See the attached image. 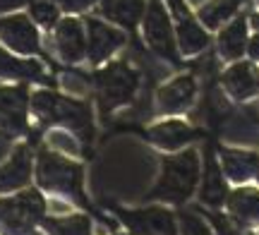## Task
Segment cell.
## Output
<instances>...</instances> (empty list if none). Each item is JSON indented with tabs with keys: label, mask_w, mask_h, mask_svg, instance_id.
I'll return each instance as SVG.
<instances>
[{
	"label": "cell",
	"mask_w": 259,
	"mask_h": 235,
	"mask_svg": "<svg viewBox=\"0 0 259 235\" xmlns=\"http://www.w3.org/2000/svg\"><path fill=\"white\" fill-rule=\"evenodd\" d=\"M257 84H259V79H257Z\"/></svg>",
	"instance_id": "cell-31"
},
{
	"label": "cell",
	"mask_w": 259,
	"mask_h": 235,
	"mask_svg": "<svg viewBox=\"0 0 259 235\" xmlns=\"http://www.w3.org/2000/svg\"><path fill=\"white\" fill-rule=\"evenodd\" d=\"M223 84L228 89V94L235 96V99H250L254 94L257 79H254L252 67L247 63H238L223 75Z\"/></svg>",
	"instance_id": "cell-22"
},
{
	"label": "cell",
	"mask_w": 259,
	"mask_h": 235,
	"mask_svg": "<svg viewBox=\"0 0 259 235\" xmlns=\"http://www.w3.org/2000/svg\"><path fill=\"white\" fill-rule=\"evenodd\" d=\"M247 51H250V56L254 58V60H259V34L247 41Z\"/></svg>",
	"instance_id": "cell-28"
},
{
	"label": "cell",
	"mask_w": 259,
	"mask_h": 235,
	"mask_svg": "<svg viewBox=\"0 0 259 235\" xmlns=\"http://www.w3.org/2000/svg\"><path fill=\"white\" fill-rule=\"evenodd\" d=\"M34 182L44 197H53L72 207H87L84 168L77 161L65 159L56 151H41L34 161Z\"/></svg>",
	"instance_id": "cell-1"
},
{
	"label": "cell",
	"mask_w": 259,
	"mask_h": 235,
	"mask_svg": "<svg viewBox=\"0 0 259 235\" xmlns=\"http://www.w3.org/2000/svg\"><path fill=\"white\" fill-rule=\"evenodd\" d=\"M41 230L46 235H92L94 226L87 214H70V216H44Z\"/></svg>",
	"instance_id": "cell-18"
},
{
	"label": "cell",
	"mask_w": 259,
	"mask_h": 235,
	"mask_svg": "<svg viewBox=\"0 0 259 235\" xmlns=\"http://www.w3.org/2000/svg\"><path fill=\"white\" fill-rule=\"evenodd\" d=\"M0 41H5V46L22 56H34L41 48L36 27L24 15H10V17L0 19Z\"/></svg>",
	"instance_id": "cell-9"
},
{
	"label": "cell",
	"mask_w": 259,
	"mask_h": 235,
	"mask_svg": "<svg viewBox=\"0 0 259 235\" xmlns=\"http://www.w3.org/2000/svg\"><path fill=\"white\" fill-rule=\"evenodd\" d=\"M144 38L156 53H161L168 60H178L170 17L161 0H149L144 8Z\"/></svg>",
	"instance_id": "cell-7"
},
{
	"label": "cell",
	"mask_w": 259,
	"mask_h": 235,
	"mask_svg": "<svg viewBox=\"0 0 259 235\" xmlns=\"http://www.w3.org/2000/svg\"><path fill=\"white\" fill-rule=\"evenodd\" d=\"M252 24H254V27L259 29V17H254V19H252Z\"/></svg>",
	"instance_id": "cell-29"
},
{
	"label": "cell",
	"mask_w": 259,
	"mask_h": 235,
	"mask_svg": "<svg viewBox=\"0 0 259 235\" xmlns=\"http://www.w3.org/2000/svg\"><path fill=\"white\" fill-rule=\"evenodd\" d=\"M87 53L92 58V63H101L106 58H111L118 48L125 43V34L118 29L103 24L99 19H87Z\"/></svg>",
	"instance_id": "cell-10"
},
{
	"label": "cell",
	"mask_w": 259,
	"mask_h": 235,
	"mask_svg": "<svg viewBox=\"0 0 259 235\" xmlns=\"http://www.w3.org/2000/svg\"><path fill=\"white\" fill-rule=\"evenodd\" d=\"M144 0H103L101 12L111 22H118L120 27L132 29L144 15Z\"/></svg>",
	"instance_id": "cell-20"
},
{
	"label": "cell",
	"mask_w": 259,
	"mask_h": 235,
	"mask_svg": "<svg viewBox=\"0 0 259 235\" xmlns=\"http://www.w3.org/2000/svg\"><path fill=\"white\" fill-rule=\"evenodd\" d=\"M226 197H228V192H226V182H223V170L209 156L206 159V168H204L202 187H199V199L204 204H209V207H221Z\"/></svg>",
	"instance_id": "cell-19"
},
{
	"label": "cell",
	"mask_w": 259,
	"mask_h": 235,
	"mask_svg": "<svg viewBox=\"0 0 259 235\" xmlns=\"http://www.w3.org/2000/svg\"><path fill=\"white\" fill-rule=\"evenodd\" d=\"M31 178H34L31 149L27 144H19L10 154V159L0 166V195H10V192H19V190L29 187Z\"/></svg>",
	"instance_id": "cell-8"
},
{
	"label": "cell",
	"mask_w": 259,
	"mask_h": 235,
	"mask_svg": "<svg viewBox=\"0 0 259 235\" xmlns=\"http://www.w3.org/2000/svg\"><path fill=\"white\" fill-rule=\"evenodd\" d=\"M199 178H202V161L194 149L166 156L161 163V175L156 185L149 192V199L163 204H183L194 195Z\"/></svg>",
	"instance_id": "cell-2"
},
{
	"label": "cell",
	"mask_w": 259,
	"mask_h": 235,
	"mask_svg": "<svg viewBox=\"0 0 259 235\" xmlns=\"http://www.w3.org/2000/svg\"><path fill=\"white\" fill-rule=\"evenodd\" d=\"M29 108L41 125H60V127L77 132L84 139L92 137V113L82 101L65 99L56 91L41 89L34 96H29Z\"/></svg>",
	"instance_id": "cell-3"
},
{
	"label": "cell",
	"mask_w": 259,
	"mask_h": 235,
	"mask_svg": "<svg viewBox=\"0 0 259 235\" xmlns=\"http://www.w3.org/2000/svg\"><path fill=\"white\" fill-rule=\"evenodd\" d=\"M56 48L65 63H79L87 53V36L79 19L67 17L56 24Z\"/></svg>",
	"instance_id": "cell-12"
},
{
	"label": "cell",
	"mask_w": 259,
	"mask_h": 235,
	"mask_svg": "<svg viewBox=\"0 0 259 235\" xmlns=\"http://www.w3.org/2000/svg\"><path fill=\"white\" fill-rule=\"evenodd\" d=\"M226 207L233 221L242 228H259V192L252 187H238L226 197Z\"/></svg>",
	"instance_id": "cell-14"
},
{
	"label": "cell",
	"mask_w": 259,
	"mask_h": 235,
	"mask_svg": "<svg viewBox=\"0 0 259 235\" xmlns=\"http://www.w3.org/2000/svg\"><path fill=\"white\" fill-rule=\"evenodd\" d=\"M46 216V197L36 187L0 197V235H36Z\"/></svg>",
	"instance_id": "cell-4"
},
{
	"label": "cell",
	"mask_w": 259,
	"mask_h": 235,
	"mask_svg": "<svg viewBox=\"0 0 259 235\" xmlns=\"http://www.w3.org/2000/svg\"><path fill=\"white\" fill-rule=\"evenodd\" d=\"M194 94H197V84L192 77H176L173 82L158 89V111L161 113H180L192 106Z\"/></svg>",
	"instance_id": "cell-13"
},
{
	"label": "cell",
	"mask_w": 259,
	"mask_h": 235,
	"mask_svg": "<svg viewBox=\"0 0 259 235\" xmlns=\"http://www.w3.org/2000/svg\"><path fill=\"white\" fill-rule=\"evenodd\" d=\"M44 70L34 60H17L0 48V77H17V79H38Z\"/></svg>",
	"instance_id": "cell-23"
},
{
	"label": "cell",
	"mask_w": 259,
	"mask_h": 235,
	"mask_svg": "<svg viewBox=\"0 0 259 235\" xmlns=\"http://www.w3.org/2000/svg\"><path fill=\"white\" fill-rule=\"evenodd\" d=\"M139 86V75L127 63H111L96 75V94L101 101V111L111 113L115 108L132 101Z\"/></svg>",
	"instance_id": "cell-5"
},
{
	"label": "cell",
	"mask_w": 259,
	"mask_h": 235,
	"mask_svg": "<svg viewBox=\"0 0 259 235\" xmlns=\"http://www.w3.org/2000/svg\"><path fill=\"white\" fill-rule=\"evenodd\" d=\"M257 154H250V151H231L226 149L221 151V170L223 175L233 182H245L250 180L254 173H257Z\"/></svg>",
	"instance_id": "cell-17"
},
{
	"label": "cell",
	"mask_w": 259,
	"mask_h": 235,
	"mask_svg": "<svg viewBox=\"0 0 259 235\" xmlns=\"http://www.w3.org/2000/svg\"><path fill=\"white\" fill-rule=\"evenodd\" d=\"M192 137H194L192 127L185 125L183 120H166L161 125H154L149 130V139L154 142L158 149H166V151L183 149Z\"/></svg>",
	"instance_id": "cell-16"
},
{
	"label": "cell",
	"mask_w": 259,
	"mask_h": 235,
	"mask_svg": "<svg viewBox=\"0 0 259 235\" xmlns=\"http://www.w3.org/2000/svg\"><path fill=\"white\" fill-rule=\"evenodd\" d=\"M31 17L41 27H56L58 24V5L53 0H31Z\"/></svg>",
	"instance_id": "cell-25"
},
{
	"label": "cell",
	"mask_w": 259,
	"mask_h": 235,
	"mask_svg": "<svg viewBox=\"0 0 259 235\" xmlns=\"http://www.w3.org/2000/svg\"><path fill=\"white\" fill-rule=\"evenodd\" d=\"M27 86H0V139H17L29 127Z\"/></svg>",
	"instance_id": "cell-6"
},
{
	"label": "cell",
	"mask_w": 259,
	"mask_h": 235,
	"mask_svg": "<svg viewBox=\"0 0 259 235\" xmlns=\"http://www.w3.org/2000/svg\"><path fill=\"white\" fill-rule=\"evenodd\" d=\"M240 8V0H209L202 10H199V19L209 29H216L221 22L235 15V10Z\"/></svg>",
	"instance_id": "cell-24"
},
{
	"label": "cell",
	"mask_w": 259,
	"mask_h": 235,
	"mask_svg": "<svg viewBox=\"0 0 259 235\" xmlns=\"http://www.w3.org/2000/svg\"><path fill=\"white\" fill-rule=\"evenodd\" d=\"M24 3H29V0H0V15H3V12H10V10L22 8Z\"/></svg>",
	"instance_id": "cell-27"
},
{
	"label": "cell",
	"mask_w": 259,
	"mask_h": 235,
	"mask_svg": "<svg viewBox=\"0 0 259 235\" xmlns=\"http://www.w3.org/2000/svg\"><path fill=\"white\" fill-rule=\"evenodd\" d=\"M170 8H173L178 17V43H180V51L185 56H192V53H199L202 48H206V43H209L206 31L190 17V12L183 8V3L180 0H170Z\"/></svg>",
	"instance_id": "cell-15"
},
{
	"label": "cell",
	"mask_w": 259,
	"mask_h": 235,
	"mask_svg": "<svg viewBox=\"0 0 259 235\" xmlns=\"http://www.w3.org/2000/svg\"><path fill=\"white\" fill-rule=\"evenodd\" d=\"M125 221H127V226L135 233H142V235H178L176 218L163 207H149V209H142V211H130L125 216Z\"/></svg>",
	"instance_id": "cell-11"
},
{
	"label": "cell",
	"mask_w": 259,
	"mask_h": 235,
	"mask_svg": "<svg viewBox=\"0 0 259 235\" xmlns=\"http://www.w3.org/2000/svg\"><path fill=\"white\" fill-rule=\"evenodd\" d=\"M257 178H259V168H257Z\"/></svg>",
	"instance_id": "cell-30"
},
{
	"label": "cell",
	"mask_w": 259,
	"mask_h": 235,
	"mask_svg": "<svg viewBox=\"0 0 259 235\" xmlns=\"http://www.w3.org/2000/svg\"><path fill=\"white\" fill-rule=\"evenodd\" d=\"M56 3H60V8L67 12H82V10L92 8L96 0H56Z\"/></svg>",
	"instance_id": "cell-26"
},
{
	"label": "cell",
	"mask_w": 259,
	"mask_h": 235,
	"mask_svg": "<svg viewBox=\"0 0 259 235\" xmlns=\"http://www.w3.org/2000/svg\"><path fill=\"white\" fill-rule=\"evenodd\" d=\"M245 48H247V22L245 19H235L233 24L221 31V36H219V51H221L223 58H240L245 53Z\"/></svg>",
	"instance_id": "cell-21"
}]
</instances>
